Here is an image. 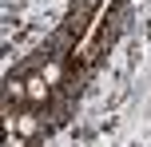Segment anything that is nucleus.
<instances>
[{
  "label": "nucleus",
  "mask_w": 151,
  "mask_h": 147,
  "mask_svg": "<svg viewBox=\"0 0 151 147\" xmlns=\"http://www.w3.org/2000/svg\"><path fill=\"white\" fill-rule=\"evenodd\" d=\"M8 95H12V100H24V95H28V84H8Z\"/></svg>",
  "instance_id": "nucleus-3"
},
{
  "label": "nucleus",
  "mask_w": 151,
  "mask_h": 147,
  "mask_svg": "<svg viewBox=\"0 0 151 147\" xmlns=\"http://www.w3.org/2000/svg\"><path fill=\"white\" fill-rule=\"evenodd\" d=\"M24 84H28V100H32V103L48 100V87H52V84H48L44 76H32V80H24Z\"/></svg>",
  "instance_id": "nucleus-1"
},
{
  "label": "nucleus",
  "mask_w": 151,
  "mask_h": 147,
  "mask_svg": "<svg viewBox=\"0 0 151 147\" xmlns=\"http://www.w3.org/2000/svg\"><path fill=\"white\" fill-rule=\"evenodd\" d=\"M44 80H48V84H56V80H60V68H56V64H48V68H44Z\"/></svg>",
  "instance_id": "nucleus-4"
},
{
  "label": "nucleus",
  "mask_w": 151,
  "mask_h": 147,
  "mask_svg": "<svg viewBox=\"0 0 151 147\" xmlns=\"http://www.w3.org/2000/svg\"><path fill=\"white\" fill-rule=\"evenodd\" d=\"M16 127H20V135H32V131H36V119H32V115H20V119H16Z\"/></svg>",
  "instance_id": "nucleus-2"
}]
</instances>
